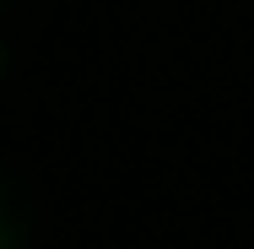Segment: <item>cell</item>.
Returning a JSON list of instances; mask_svg holds the SVG:
<instances>
[{
    "mask_svg": "<svg viewBox=\"0 0 254 249\" xmlns=\"http://www.w3.org/2000/svg\"><path fill=\"white\" fill-rule=\"evenodd\" d=\"M5 5H11V0H0V11H5Z\"/></svg>",
    "mask_w": 254,
    "mask_h": 249,
    "instance_id": "2",
    "label": "cell"
},
{
    "mask_svg": "<svg viewBox=\"0 0 254 249\" xmlns=\"http://www.w3.org/2000/svg\"><path fill=\"white\" fill-rule=\"evenodd\" d=\"M33 190L11 163H0V249H33Z\"/></svg>",
    "mask_w": 254,
    "mask_h": 249,
    "instance_id": "1",
    "label": "cell"
}]
</instances>
